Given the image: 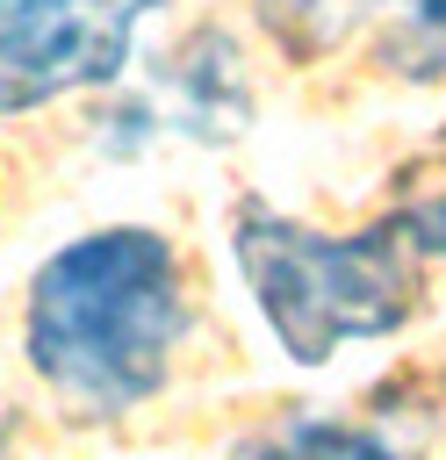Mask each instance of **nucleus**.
<instances>
[{
	"instance_id": "nucleus-5",
	"label": "nucleus",
	"mask_w": 446,
	"mask_h": 460,
	"mask_svg": "<svg viewBox=\"0 0 446 460\" xmlns=\"http://www.w3.org/2000/svg\"><path fill=\"white\" fill-rule=\"evenodd\" d=\"M230 460H410V446L381 424H352V417H324V410H295L266 431H252Z\"/></svg>"
},
{
	"instance_id": "nucleus-4",
	"label": "nucleus",
	"mask_w": 446,
	"mask_h": 460,
	"mask_svg": "<svg viewBox=\"0 0 446 460\" xmlns=\"http://www.w3.org/2000/svg\"><path fill=\"white\" fill-rule=\"evenodd\" d=\"M252 122V86H245V58L223 29H194L144 93H129L108 122L101 144L137 158L151 144H237Z\"/></svg>"
},
{
	"instance_id": "nucleus-2",
	"label": "nucleus",
	"mask_w": 446,
	"mask_h": 460,
	"mask_svg": "<svg viewBox=\"0 0 446 460\" xmlns=\"http://www.w3.org/2000/svg\"><path fill=\"white\" fill-rule=\"evenodd\" d=\"M230 259L295 367H324L338 345L388 338L417 316V252L388 216L338 237L252 201L230 216Z\"/></svg>"
},
{
	"instance_id": "nucleus-1",
	"label": "nucleus",
	"mask_w": 446,
	"mask_h": 460,
	"mask_svg": "<svg viewBox=\"0 0 446 460\" xmlns=\"http://www.w3.org/2000/svg\"><path fill=\"white\" fill-rule=\"evenodd\" d=\"M187 338L180 252L144 223H108L58 244L22 309V352L36 381L79 417H122L173 381Z\"/></svg>"
},
{
	"instance_id": "nucleus-6",
	"label": "nucleus",
	"mask_w": 446,
	"mask_h": 460,
	"mask_svg": "<svg viewBox=\"0 0 446 460\" xmlns=\"http://www.w3.org/2000/svg\"><path fill=\"white\" fill-rule=\"evenodd\" d=\"M388 223L410 237V252H439V259H446V187L410 194L403 208H388Z\"/></svg>"
},
{
	"instance_id": "nucleus-3",
	"label": "nucleus",
	"mask_w": 446,
	"mask_h": 460,
	"mask_svg": "<svg viewBox=\"0 0 446 460\" xmlns=\"http://www.w3.org/2000/svg\"><path fill=\"white\" fill-rule=\"evenodd\" d=\"M165 0H22L0 22V115L122 79L144 14Z\"/></svg>"
},
{
	"instance_id": "nucleus-7",
	"label": "nucleus",
	"mask_w": 446,
	"mask_h": 460,
	"mask_svg": "<svg viewBox=\"0 0 446 460\" xmlns=\"http://www.w3.org/2000/svg\"><path fill=\"white\" fill-rule=\"evenodd\" d=\"M410 29L432 36V43L446 50V0H417V7H410Z\"/></svg>"
},
{
	"instance_id": "nucleus-8",
	"label": "nucleus",
	"mask_w": 446,
	"mask_h": 460,
	"mask_svg": "<svg viewBox=\"0 0 446 460\" xmlns=\"http://www.w3.org/2000/svg\"><path fill=\"white\" fill-rule=\"evenodd\" d=\"M14 7H22V0H0V22H7V14H14Z\"/></svg>"
},
{
	"instance_id": "nucleus-9",
	"label": "nucleus",
	"mask_w": 446,
	"mask_h": 460,
	"mask_svg": "<svg viewBox=\"0 0 446 460\" xmlns=\"http://www.w3.org/2000/svg\"><path fill=\"white\" fill-rule=\"evenodd\" d=\"M0 460H7V453H0Z\"/></svg>"
}]
</instances>
